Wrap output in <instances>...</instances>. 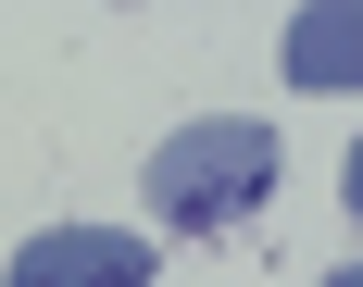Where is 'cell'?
<instances>
[{
    "mask_svg": "<svg viewBox=\"0 0 363 287\" xmlns=\"http://www.w3.org/2000/svg\"><path fill=\"white\" fill-rule=\"evenodd\" d=\"M351 213H363V138H351Z\"/></svg>",
    "mask_w": 363,
    "mask_h": 287,
    "instance_id": "277c9868",
    "label": "cell"
},
{
    "mask_svg": "<svg viewBox=\"0 0 363 287\" xmlns=\"http://www.w3.org/2000/svg\"><path fill=\"white\" fill-rule=\"evenodd\" d=\"M326 287H363V262H351V275H326Z\"/></svg>",
    "mask_w": 363,
    "mask_h": 287,
    "instance_id": "5b68a950",
    "label": "cell"
},
{
    "mask_svg": "<svg viewBox=\"0 0 363 287\" xmlns=\"http://www.w3.org/2000/svg\"><path fill=\"white\" fill-rule=\"evenodd\" d=\"M289 88H363V0H313L289 13Z\"/></svg>",
    "mask_w": 363,
    "mask_h": 287,
    "instance_id": "3957f363",
    "label": "cell"
},
{
    "mask_svg": "<svg viewBox=\"0 0 363 287\" xmlns=\"http://www.w3.org/2000/svg\"><path fill=\"white\" fill-rule=\"evenodd\" d=\"M263 187H276V125H251V112L176 125V138L150 150V213L163 225H238Z\"/></svg>",
    "mask_w": 363,
    "mask_h": 287,
    "instance_id": "6da1fadb",
    "label": "cell"
},
{
    "mask_svg": "<svg viewBox=\"0 0 363 287\" xmlns=\"http://www.w3.org/2000/svg\"><path fill=\"white\" fill-rule=\"evenodd\" d=\"M13 287H150V238L125 225H50L13 250Z\"/></svg>",
    "mask_w": 363,
    "mask_h": 287,
    "instance_id": "7a4b0ae2",
    "label": "cell"
}]
</instances>
